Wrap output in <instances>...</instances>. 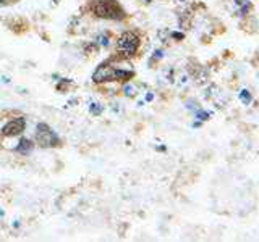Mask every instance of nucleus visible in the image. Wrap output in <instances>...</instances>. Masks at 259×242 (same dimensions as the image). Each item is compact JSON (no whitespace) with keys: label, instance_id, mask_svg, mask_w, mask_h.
Segmentation results:
<instances>
[{"label":"nucleus","instance_id":"obj_1","mask_svg":"<svg viewBox=\"0 0 259 242\" xmlns=\"http://www.w3.org/2000/svg\"><path fill=\"white\" fill-rule=\"evenodd\" d=\"M94 13L104 20H121L125 18V12L115 0H96L93 5Z\"/></svg>","mask_w":259,"mask_h":242},{"label":"nucleus","instance_id":"obj_2","mask_svg":"<svg viewBox=\"0 0 259 242\" xmlns=\"http://www.w3.org/2000/svg\"><path fill=\"white\" fill-rule=\"evenodd\" d=\"M133 73L132 71H126V70H120L112 67V65H101L99 68L94 71L93 75V81L94 83H105V81H117V79H128L132 76Z\"/></svg>","mask_w":259,"mask_h":242},{"label":"nucleus","instance_id":"obj_3","mask_svg":"<svg viewBox=\"0 0 259 242\" xmlns=\"http://www.w3.org/2000/svg\"><path fill=\"white\" fill-rule=\"evenodd\" d=\"M138 47H140V37L135 32H123L120 36L118 42H117V50L121 56H132L138 52Z\"/></svg>","mask_w":259,"mask_h":242},{"label":"nucleus","instance_id":"obj_4","mask_svg":"<svg viewBox=\"0 0 259 242\" xmlns=\"http://www.w3.org/2000/svg\"><path fill=\"white\" fill-rule=\"evenodd\" d=\"M36 142L40 147H54V145H59V137L57 134L49 128L46 123H39L36 128Z\"/></svg>","mask_w":259,"mask_h":242},{"label":"nucleus","instance_id":"obj_5","mask_svg":"<svg viewBox=\"0 0 259 242\" xmlns=\"http://www.w3.org/2000/svg\"><path fill=\"white\" fill-rule=\"evenodd\" d=\"M24 126H26V119H24L23 116L15 118L12 121H8V123L2 128V136H5V137L18 136L24 131Z\"/></svg>","mask_w":259,"mask_h":242},{"label":"nucleus","instance_id":"obj_6","mask_svg":"<svg viewBox=\"0 0 259 242\" xmlns=\"http://www.w3.org/2000/svg\"><path fill=\"white\" fill-rule=\"evenodd\" d=\"M16 150H18L20 153H23V155H26V153H29L32 150V144L29 139H21L18 147H16Z\"/></svg>","mask_w":259,"mask_h":242},{"label":"nucleus","instance_id":"obj_7","mask_svg":"<svg viewBox=\"0 0 259 242\" xmlns=\"http://www.w3.org/2000/svg\"><path fill=\"white\" fill-rule=\"evenodd\" d=\"M241 102H245V103H248L249 100H251V95H249V92L248 91H241Z\"/></svg>","mask_w":259,"mask_h":242},{"label":"nucleus","instance_id":"obj_8","mask_svg":"<svg viewBox=\"0 0 259 242\" xmlns=\"http://www.w3.org/2000/svg\"><path fill=\"white\" fill-rule=\"evenodd\" d=\"M101 110H102V107H101L99 103H94V105H91V111L94 113V115H99Z\"/></svg>","mask_w":259,"mask_h":242},{"label":"nucleus","instance_id":"obj_9","mask_svg":"<svg viewBox=\"0 0 259 242\" xmlns=\"http://www.w3.org/2000/svg\"><path fill=\"white\" fill-rule=\"evenodd\" d=\"M196 116H198L199 119H207V118H209V113H206V111H198V113H196Z\"/></svg>","mask_w":259,"mask_h":242},{"label":"nucleus","instance_id":"obj_10","mask_svg":"<svg viewBox=\"0 0 259 242\" xmlns=\"http://www.w3.org/2000/svg\"><path fill=\"white\" fill-rule=\"evenodd\" d=\"M8 2H12V0H0V4H8Z\"/></svg>","mask_w":259,"mask_h":242},{"label":"nucleus","instance_id":"obj_11","mask_svg":"<svg viewBox=\"0 0 259 242\" xmlns=\"http://www.w3.org/2000/svg\"><path fill=\"white\" fill-rule=\"evenodd\" d=\"M148 2H151V0H148Z\"/></svg>","mask_w":259,"mask_h":242}]
</instances>
